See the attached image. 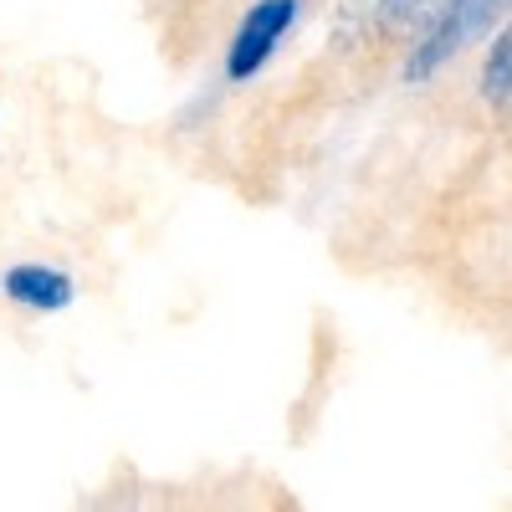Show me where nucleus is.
Returning <instances> with one entry per match:
<instances>
[{
    "mask_svg": "<svg viewBox=\"0 0 512 512\" xmlns=\"http://www.w3.org/2000/svg\"><path fill=\"white\" fill-rule=\"evenodd\" d=\"M297 16H303V0H256V6H246L226 47V82H251L262 72L277 57L282 36L297 26Z\"/></svg>",
    "mask_w": 512,
    "mask_h": 512,
    "instance_id": "f03ea898",
    "label": "nucleus"
},
{
    "mask_svg": "<svg viewBox=\"0 0 512 512\" xmlns=\"http://www.w3.org/2000/svg\"><path fill=\"white\" fill-rule=\"evenodd\" d=\"M436 6H441V0H379V6H374V26L395 31V26H410L420 16H431Z\"/></svg>",
    "mask_w": 512,
    "mask_h": 512,
    "instance_id": "39448f33",
    "label": "nucleus"
},
{
    "mask_svg": "<svg viewBox=\"0 0 512 512\" xmlns=\"http://www.w3.org/2000/svg\"><path fill=\"white\" fill-rule=\"evenodd\" d=\"M507 16H512V0H441V6L420 21L410 52L400 62V77L410 82V88L436 82L466 47L487 41Z\"/></svg>",
    "mask_w": 512,
    "mask_h": 512,
    "instance_id": "f257e3e1",
    "label": "nucleus"
},
{
    "mask_svg": "<svg viewBox=\"0 0 512 512\" xmlns=\"http://www.w3.org/2000/svg\"><path fill=\"white\" fill-rule=\"evenodd\" d=\"M0 297L26 313H67L77 297V282H72V272L47 267V262H16L0 272Z\"/></svg>",
    "mask_w": 512,
    "mask_h": 512,
    "instance_id": "7ed1b4c3",
    "label": "nucleus"
},
{
    "mask_svg": "<svg viewBox=\"0 0 512 512\" xmlns=\"http://www.w3.org/2000/svg\"><path fill=\"white\" fill-rule=\"evenodd\" d=\"M507 113H512V108H507Z\"/></svg>",
    "mask_w": 512,
    "mask_h": 512,
    "instance_id": "423d86ee",
    "label": "nucleus"
},
{
    "mask_svg": "<svg viewBox=\"0 0 512 512\" xmlns=\"http://www.w3.org/2000/svg\"><path fill=\"white\" fill-rule=\"evenodd\" d=\"M477 93L492 108H512V16L487 36L482 52V72H477Z\"/></svg>",
    "mask_w": 512,
    "mask_h": 512,
    "instance_id": "20e7f679",
    "label": "nucleus"
}]
</instances>
